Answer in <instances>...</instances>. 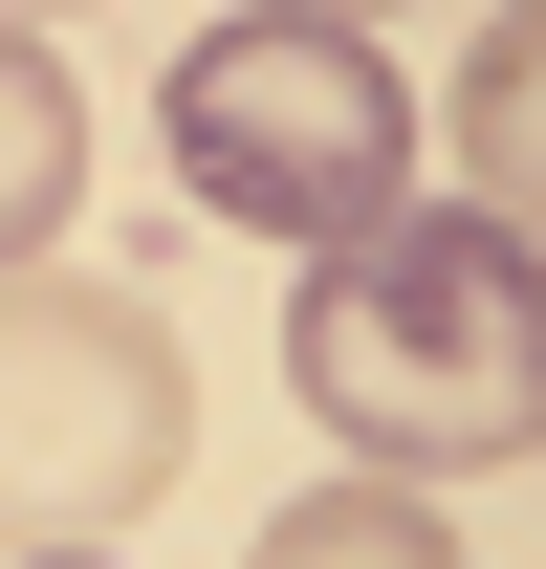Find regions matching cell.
<instances>
[{
    "mask_svg": "<svg viewBox=\"0 0 546 569\" xmlns=\"http://www.w3.org/2000/svg\"><path fill=\"white\" fill-rule=\"evenodd\" d=\"M284 395H306L328 438H372V482L525 460L546 438V263H525V219L394 198L372 241H328L306 307H284Z\"/></svg>",
    "mask_w": 546,
    "mask_h": 569,
    "instance_id": "1",
    "label": "cell"
},
{
    "mask_svg": "<svg viewBox=\"0 0 546 569\" xmlns=\"http://www.w3.org/2000/svg\"><path fill=\"white\" fill-rule=\"evenodd\" d=\"M153 153H175V198L241 219V241H372V219L415 198V88L372 22H306V0H263V22H198L175 44V88H153Z\"/></svg>",
    "mask_w": 546,
    "mask_h": 569,
    "instance_id": "2",
    "label": "cell"
},
{
    "mask_svg": "<svg viewBox=\"0 0 546 569\" xmlns=\"http://www.w3.org/2000/svg\"><path fill=\"white\" fill-rule=\"evenodd\" d=\"M175 460H198L175 307H153V284L0 263V526H22V548H110Z\"/></svg>",
    "mask_w": 546,
    "mask_h": 569,
    "instance_id": "3",
    "label": "cell"
},
{
    "mask_svg": "<svg viewBox=\"0 0 546 569\" xmlns=\"http://www.w3.org/2000/svg\"><path fill=\"white\" fill-rule=\"evenodd\" d=\"M67 198H88V88H67L44 22H0V263H44Z\"/></svg>",
    "mask_w": 546,
    "mask_h": 569,
    "instance_id": "4",
    "label": "cell"
},
{
    "mask_svg": "<svg viewBox=\"0 0 546 569\" xmlns=\"http://www.w3.org/2000/svg\"><path fill=\"white\" fill-rule=\"evenodd\" d=\"M263 569H459V526H437L415 482H306L263 526Z\"/></svg>",
    "mask_w": 546,
    "mask_h": 569,
    "instance_id": "5",
    "label": "cell"
},
{
    "mask_svg": "<svg viewBox=\"0 0 546 569\" xmlns=\"http://www.w3.org/2000/svg\"><path fill=\"white\" fill-rule=\"evenodd\" d=\"M525 88H546V44H525V22H481V67H459V153H481V219H525Z\"/></svg>",
    "mask_w": 546,
    "mask_h": 569,
    "instance_id": "6",
    "label": "cell"
},
{
    "mask_svg": "<svg viewBox=\"0 0 546 569\" xmlns=\"http://www.w3.org/2000/svg\"><path fill=\"white\" fill-rule=\"evenodd\" d=\"M22 569H110V548H22Z\"/></svg>",
    "mask_w": 546,
    "mask_h": 569,
    "instance_id": "7",
    "label": "cell"
}]
</instances>
